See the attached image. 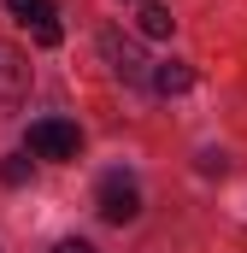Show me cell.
Listing matches in <instances>:
<instances>
[{"label":"cell","instance_id":"6da1fadb","mask_svg":"<svg viewBox=\"0 0 247 253\" xmlns=\"http://www.w3.org/2000/svg\"><path fill=\"white\" fill-rule=\"evenodd\" d=\"M94 206H100L106 224H129V218L141 212V189H135V177L106 171V177H100V194H94Z\"/></svg>","mask_w":247,"mask_h":253},{"label":"cell","instance_id":"7a4b0ae2","mask_svg":"<svg viewBox=\"0 0 247 253\" xmlns=\"http://www.w3.org/2000/svg\"><path fill=\"white\" fill-rule=\"evenodd\" d=\"M77 147H82V135L65 118H36L30 124V153L36 159H77Z\"/></svg>","mask_w":247,"mask_h":253},{"label":"cell","instance_id":"3957f363","mask_svg":"<svg viewBox=\"0 0 247 253\" xmlns=\"http://www.w3.org/2000/svg\"><path fill=\"white\" fill-rule=\"evenodd\" d=\"M100 53H106V71H112L118 83H147V71H153V65L141 59V47H135L129 36H118V30L100 36Z\"/></svg>","mask_w":247,"mask_h":253},{"label":"cell","instance_id":"277c9868","mask_svg":"<svg viewBox=\"0 0 247 253\" xmlns=\"http://www.w3.org/2000/svg\"><path fill=\"white\" fill-rule=\"evenodd\" d=\"M30 94V59L18 53V47H6L0 42V118L6 112H18V100Z\"/></svg>","mask_w":247,"mask_h":253},{"label":"cell","instance_id":"5b68a950","mask_svg":"<svg viewBox=\"0 0 247 253\" xmlns=\"http://www.w3.org/2000/svg\"><path fill=\"white\" fill-rule=\"evenodd\" d=\"M147 83H153L159 94H188V88H194V71H188L183 59H165V65L147 71Z\"/></svg>","mask_w":247,"mask_h":253},{"label":"cell","instance_id":"8992f818","mask_svg":"<svg viewBox=\"0 0 247 253\" xmlns=\"http://www.w3.org/2000/svg\"><path fill=\"white\" fill-rule=\"evenodd\" d=\"M135 24H141V36H153V42H165V36L177 30V18H171V6H159V0H141V12H135Z\"/></svg>","mask_w":247,"mask_h":253},{"label":"cell","instance_id":"52a82bcc","mask_svg":"<svg viewBox=\"0 0 247 253\" xmlns=\"http://www.w3.org/2000/svg\"><path fill=\"white\" fill-rule=\"evenodd\" d=\"M12 6V18H24V24H41V18H53V0H6Z\"/></svg>","mask_w":247,"mask_h":253},{"label":"cell","instance_id":"ba28073f","mask_svg":"<svg viewBox=\"0 0 247 253\" xmlns=\"http://www.w3.org/2000/svg\"><path fill=\"white\" fill-rule=\"evenodd\" d=\"M0 183H6V189L30 183V159H0Z\"/></svg>","mask_w":247,"mask_h":253},{"label":"cell","instance_id":"9c48e42d","mask_svg":"<svg viewBox=\"0 0 247 253\" xmlns=\"http://www.w3.org/2000/svg\"><path fill=\"white\" fill-rule=\"evenodd\" d=\"M59 18H41V24H36V42H41V47H59Z\"/></svg>","mask_w":247,"mask_h":253},{"label":"cell","instance_id":"30bf717a","mask_svg":"<svg viewBox=\"0 0 247 253\" xmlns=\"http://www.w3.org/2000/svg\"><path fill=\"white\" fill-rule=\"evenodd\" d=\"M53 253H94V248H88V242H59Z\"/></svg>","mask_w":247,"mask_h":253}]
</instances>
